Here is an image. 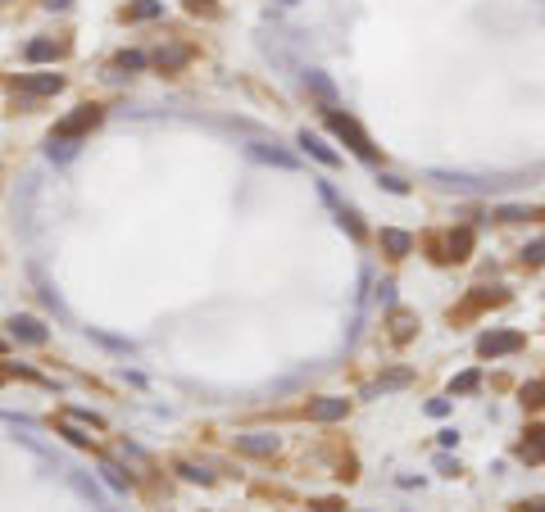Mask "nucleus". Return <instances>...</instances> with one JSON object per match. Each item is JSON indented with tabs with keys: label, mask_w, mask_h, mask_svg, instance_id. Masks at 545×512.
I'll return each mask as SVG.
<instances>
[{
	"label": "nucleus",
	"mask_w": 545,
	"mask_h": 512,
	"mask_svg": "<svg viewBox=\"0 0 545 512\" xmlns=\"http://www.w3.org/2000/svg\"><path fill=\"white\" fill-rule=\"evenodd\" d=\"M327 127L337 132V136H341V141H345V145L355 150L359 159H377V145L368 141V132L359 127V122H355L350 114H337V109H327Z\"/></svg>",
	"instance_id": "obj_1"
},
{
	"label": "nucleus",
	"mask_w": 545,
	"mask_h": 512,
	"mask_svg": "<svg viewBox=\"0 0 545 512\" xmlns=\"http://www.w3.org/2000/svg\"><path fill=\"white\" fill-rule=\"evenodd\" d=\"M101 118H105V109H101V105H82L73 118H64V122H59L51 141H78V136H82V132H91Z\"/></svg>",
	"instance_id": "obj_2"
},
{
	"label": "nucleus",
	"mask_w": 545,
	"mask_h": 512,
	"mask_svg": "<svg viewBox=\"0 0 545 512\" xmlns=\"http://www.w3.org/2000/svg\"><path fill=\"white\" fill-rule=\"evenodd\" d=\"M514 349H523V331H487L477 340L482 358H500V354H514Z\"/></svg>",
	"instance_id": "obj_3"
},
{
	"label": "nucleus",
	"mask_w": 545,
	"mask_h": 512,
	"mask_svg": "<svg viewBox=\"0 0 545 512\" xmlns=\"http://www.w3.org/2000/svg\"><path fill=\"white\" fill-rule=\"evenodd\" d=\"M523 463H545V427H527V440L518 444Z\"/></svg>",
	"instance_id": "obj_4"
},
{
	"label": "nucleus",
	"mask_w": 545,
	"mask_h": 512,
	"mask_svg": "<svg viewBox=\"0 0 545 512\" xmlns=\"http://www.w3.org/2000/svg\"><path fill=\"white\" fill-rule=\"evenodd\" d=\"M377 241H382V249H387L391 258H404L409 249H414V236H409V231H395V227H382Z\"/></svg>",
	"instance_id": "obj_5"
},
{
	"label": "nucleus",
	"mask_w": 545,
	"mask_h": 512,
	"mask_svg": "<svg viewBox=\"0 0 545 512\" xmlns=\"http://www.w3.org/2000/svg\"><path fill=\"white\" fill-rule=\"evenodd\" d=\"M9 327H14L19 340H28V345H46V327L36 318H9Z\"/></svg>",
	"instance_id": "obj_6"
},
{
	"label": "nucleus",
	"mask_w": 545,
	"mask_h": 512,
	"mask_svg": "<svg viewBox=\"0 0 545 512\" xmlns=\"http://www.w3.org/2000/svg\"><path fill=\"white\" fill-rule=\"evenodd\" d=\"M19 86H23V91H32V95H51V91L64 86V78H59V73H46V78H19Z\"/></svg>",
	"instance_id": "obj_7"
},
{
	"label": "nucleus",
	"mask_w": 545,
	"mask_h": 512,
	"mask_svg": "<svg viewBox=\"0 0 545 512\" xmlns=\"http://www.w3.org/2000/svg\"><path fill=\"white\" fill-rule=\"evenodd\" d=\"M345 413H350V404H345V399H323V404L309 408V417H318V422H332V417H345Z\"/></svg>",
	"instance_id": "obj_8"
},
{
	"label": "nucleus",
	"mask_w": 545,
	"mask_h": 512,
	"mask_svg": "<svg viewBox=\"0 0 545 512\" xmlns=\"http://www.w3.org/2000/svg\"><path fill=\"white\" fill-rule=\"evenodd\" d=\"M504 299H509L504 291H482V295H473V299H468V304L459 308V318H468V313H482L487 304H504Z\"/></svg>",
	"instance_id": "obj_9"
},
{
	"label": "nucleus",
	"mask_w": 545,
	"mask_h": 512,
	"mask_svg": "<svg viewBox=\"0 0 545 512\" xmlns=\"http://www.w3.org/2000/svg\"><path fill=\"white\" fill-rule=\"evenodd\" d=\"M159 14V0H136V5L123 9V19H132V23H146V19H155Z\"/></svg>",
	"instance_id": "obj_10"
},
{
	"label": "nucleus",
	"mask_w": 545,
	"mask_h": 512,
	"mask_svg": "<svg viewBox=\"0 0 545 512\" xmlns=\"http://www.w3.org/2000/svg\"><path fill=\"white\" fill-rule=\"evenodd\" d=\"M245 454H272V449H277V440H272V435H264V440H259V435H241L237 440Z\"/></svg>",
	"instance_id": "obj_11"
},
{
	"label": "nucleus",
	"mask_w": 545,
	"mask_h": 512,
	"mask_svg": "<svg viewBox=\"0 0 545 512\" xmlns=\"http://www.w3.org/2000/svg\"><path fill=\"white\" fill-rule=\"evenodd\" d=\"M468 249H473V231H454L450 236V254H445V258H468Z\"/></svg>",
	"instance_id": "obj_12"
},
{
	"label": "nucleus",
	"mask_w": 545,
	"mask_h": 512,
	"mask_svg": "<svg viewBox=\"0 0 545 512\" xmlns=\"http://www.w3.org/2000/svg\"><path fill=\"white\" fill-rule=\"evenodd\" d=\"M300 145H305L314 159H323V164H337V155H332V150H327L323 141H318V136H309V132H305V136H300Z\"/></svg>",
	"instance_id": "obj_13"
},
{
	"label": "nucleus",
	"mask_w": 545,
	"mask_h": 512,
	"mask_svg": "<svg viewBox=\"0 0 545 512\" xmlns=\"http://www.w3.org/2000/svg\"><path fill=\"white\" fill-rule=\"evenodd\" d=\"M55 55H59L55 41H32V46H28V59H32V64H36V59H55Z\"/></svg>",
	"instance_id": "obj_14"
},
{
	"label": "nucleus",
	"mask_w": 545,
	"mask_h": 512,
	"mask_svg": "<svg viewBox=\"0 0 545 512\" xmlns=\"http://www.w3.org/2000/svg\"><path fill=\"white\" fill-rule=\"evenodd\" d=\"M155 64H159V68H178V64H187V50H159Z\"/></svg>",
	"instance_id": "obj_15"
},
{
	"label": "nucleus",
	"mask_w": 545,
	"mask_h": 512,
	"mask_svg": "<svg viewBox=\"0 0 545 512\" xmlns=\"http://www.w3.org/2000/svg\"><path fill=\"white\" fill-rule=\"evenodd\" d=\"M309 86H314V91H318V95H323V100H327V105H332V100H337V95H332V82L323 78V73H309Z\"/></svg>",
	"instance_id": "obj_16"
},
{
	"label": "nucleus",
	"mask_w": 545,
	"mask_h": 512,
	"mask_svg": "<svg viewBox=\"0 0 545 512\" xmlns=\"http://www.w3.org/2000/svg\"><path fill=\"white\" fill-rule=\"evenodd\" d=\"M477 381H482L477 372H464V377H459V381L450 385V395H468V390H477Z\"/></svg>",
	"instance_id": "obj_17"
},
{
	"label": "nucleus",
	"mask_w": 545,
	"mask_h": 512,
	"mask_svg": "<svg viewBox=\"0 0 545 512\" xmlns=\"http://www.w3.org/2000/svg\"><path fill=\"white\" fill-rule=\"evenodd\" d=\"M523 404H545V381H531V385H523Z\"/></svg>",
	"instance_id": "obj_18"
},
{
	"label": "nucleus",
	"mask_w": 545,
	"mask_h": 512,
	"mask_svg": "<svg viewBox=\"0 0 545 512\" xmlns=\"http://www.w3.org/2000/svg\"><path fill=\"white\" fill-rule=\"evenodd\" d=\"M523 263H531V268H541V263H545V241H536L531 249H523Z\"/></svg>",
	"instance_id": "obj_19"
},
{
	"label": "nucleus",
	"mask_w": 545,
	"mask_h": 512,
	"mask_svg": "<svg viewBox=\"0 0 545 512\" xmlns=\"http://www.w3.org/2000/svg\"><path fill=\"white\" fill-rule=\"evenodd\" d=\"M146 64V55H136V50H123L118 55V68H141Z\"/></svg>",
	"instance_id": "obj_20"
},
{
	"label": "nucleus",
	"mask_w": 545,
	"mask_h": 512,
	"mask_svg": "<svg viewBox=\"0 0 545 512\" xmlns=\"http://www.w3.org/2000/svg\"><path fill=\"white\" fill-rule=\"evenodd\" d=\"M518 512H545V498H531V503H518Z\"/></svg>",
	"instance_id": "obj_21"
},
{
	"label": "nucleus",
	"mask_w": 545,
	"mask_h": 512,
	"mask_svg": "<svg viewBox=\"0 0 545 512\" xmlns=\"http://www.w3.org/2000/svg\"><path fill=\"white\" fill-rule=\"evenodd\" d=\"M341 503H337V498H327V503H318V512H337Z\"/></svg>",
	"instance_id": "obj_22"
},
{
	"label": "nucleus",
	"mask_w": 545,
	"mask_h": 512,
	"mask_svg": "<svg viewBox=\"0 0 545 512\" xmlns=\"http://www.w3.org/2000/svg\"><path fill=\"white\" fill-rule=\"evenodd\" d=\"M46 5H51V9H68V0H46Z\"/></svg>",
	"instance_id": "obj_23"
},
{
	"label": "nucleus",
	"mask_w": 545,
	"mask_h": 512,
	"mask_svg": "<svg viewBox=\"0 0 545 512\" xmlns=\"http://www.w3.org/2000/svg\"><path fill=\"white\" fill-rule=\"evenodd\" d=\"M282 5H295V0H282Z\"/></svg>",
	"instance_id": "obj_24"
},
{
	"label": "nucleus",
	"mask_w": 545,
	"mask_h": 512,
	"mask_svg": "<svg viewBox=\"0 0 545 512\" xmlns=\"http://www.w3.org/2000/svg\"><path fill=\"white\" fill-rule=\"evenodd\" d=\"M0 349H5V345H0Z\"/></svg>",
	"instance_id": "obj_25"
}]
</instances>
